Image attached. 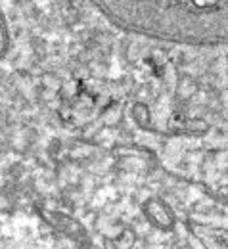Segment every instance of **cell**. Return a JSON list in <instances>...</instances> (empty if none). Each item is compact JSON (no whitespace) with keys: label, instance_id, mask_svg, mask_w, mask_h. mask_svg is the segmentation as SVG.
I'll use <instances>...</instances> for the list:
<instances>
[{"label":"cell","instance_id":"6da1fadb","mask_svg":"<svg viewBox=\"0 0 228 249\" xmlns=\"http://www.w3.org/2000/svg\"><path fill=\"white\" fill-rule=\"evenodd\" d=\"M146 215L150 217V220H154L159 228H165V230H169L171 224H173V215H171L169 207L159 199H150L146 203Z\"/></svg>","mask_w":228,"mask_h":249},{"label":"cell","instance_id":"7a4b0ae2","mask_svg":"<svg viewBox=\"0 0 228 249\" xmlns=\"http://www.w3.org/2000/svg\"><path fill=\"white\" fill-rule=\"evenodd\" d=\"M219 0H194V4L197 8H213Z\"/></svg>","mask_w":228,"mask_h":249}]
</instances>
